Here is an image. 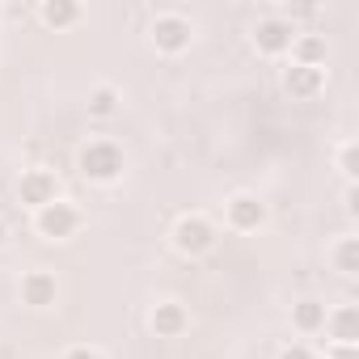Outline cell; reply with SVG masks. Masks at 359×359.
<instances>
[{
  "label": "cell",
  "mask_w": 359,
  "mask_h": 359,
  "mask_svg": "<svg viewBox=\"0 0 359 359\" xmlns=\"http://www.w3.org/2000/svg\"><path fill=\"white\" fill-rule=\"evenodd\" d=\"M321 89H325V68H304V64L283 68V93L292 102H313Z\"/></svg>",
  "instance_id": "9c48e42d"
},
{
  "label": "cell",
  "mask_w": 359,
  "mask_h": 359,
  "mask_svg": "<svg viewBox=\"0 0 359 359\" xmlns=\"http://www.w3.org/2000/svg\"><path fill=\"white\" fill-rule=\"evenodd\" d=\"M81 18H85V9L76 5V0H43V5H39V22L47 30H68Z\"/></svg>",
  "instance_id": "5bb4252c"
},
{
  "label": "cell",
  "mask_w": 359,
  "mask_h": 359,
  "mask_svg": "<svg viewBox=\"0 0 359 359\" xmlns=\"http://www.w3.org/2000/svg\"><path fill=\"white\" fill-rule=\"evenodd\" d=\"M148 43H152V51L156 55H182V51H191V43H195V22L182 13V9H165V13H156L152 18V26H148Z\"/></svg>",
  "instance_id": "7a4b0ae2"
},
{
  "label": "cell",
  "mask_w": 359,
  "mask_h": 359,
  "mask_svg": "<svg viewBox=\"0 0 359 359\" xmlns=\"http://www.w3.org/2000/svg\"><path fill=\"white\" fill-rule=\"evenodd\" d=\"M169 241H173V250L182 254V258H203V254H212V250H216L220 233H216V224H212L208 216L191 212V216H177V220H173Z\"/></svg>",
  "instance_id": "3957f363"
},
{
  "label": "cell",
  "mask_w": 359,
  "mask_h": 359,
  "mask_svg": "<svg viewBox=\"0 0 359 359\" xmlns=\"http://www.w3.org/2000/svg\"><path fill=\"white\" fill-rule=\"evenodd\" d=\"M118 102H123L118 85H93L85 106H89V118H110V114H118Z\"/></svg>",
  "instance_id": "2e32d148"
},
{
  "label": "cell",
  "mask_w": 359,
  "mask_h": 359,
  "mask_svg": "<svg viewBox=\"0 0 359 359\" xmlns=\"http://www.w3.org/2000/svg\"><path fill=\"white\" fill-rule=\"evenodd\" d=\"M334 165H338V173L346 177V187H355V177H359V148H355V140H351V135L338 144V152H334Z\"/></svg>",
  "instance_id": "e0dca14e"
},
{
  "label": "cell",
  "mask_w": 359,
  "mask_h": 359,
  "mask_svg": "<svg viewBox=\"0 0 359 359\" xmlns=\"http://www.w3.org/2000/svg\"><path fill=\"white\" fill-rule=\"evenodd\" d=\"M325 55H330V43H325V34H317V30H296V39H292V51H287V64L325 68Z\"/></svg>",
  "instance_id": "4fadbf2b"
},
{
  "label": "cell",
  "mask_w": 359,
  "mask_h": 359,
  "mask_svg": "<svg viewBox=\"0 0 359 359\" xmlns=\"http://www.w3.org/2000/svg\"><path fill=\"white\" fill-rule=\"evenodd\" d=\"M355 199H359V191L346 187V191H342V208H346V216H355Z\"/></svg>",
  "instance_id": "44dd1931"
},
{
  "label": "cell",
  "mask_w": 359,
  "mask_h": 359,
  "mask_svg": "<svg viewBox=\"0 0 359 359\" xmlns=\"http://www.w3.org/2000/svg\"><path fill=\"white\" fill-rule=\"evenodd\" d=\"M60 359H102V351H93V346H68Z\"/></svg>",
  "instance_id": "ffe728a7"
},
{
  "label": "cell",
  "mask_w": 359,
  "mask_h": 359,
  "mask_svg": "<svg viewBox=\"0 0 359 359\" xmlns=\"http://www.w3.org/2000/svg\"><path fill=\"white\" fill-rule=\"evenodd\" d=\"M317 359H359V346H338V342H321Z\"/></svg>",
  "instance_id": "d6986e66"
},
{
  "label": "cell",
  "mask_w": 359,
  "mask_h": 359,
  "mask_svg": "<svg viewBox=\"0 0 359 359\" xmlns=\"http://www.w3.org/2000/svg\"><path fill=\"white\" fill-rule=\"evenodd\" d=\"M148 330L156 338H182L191 330V309L182 300H156L148 309Z\"/></svg>",
  "instance_id": "ba28073f"
},
{
  "label": "cell",
  "mask_w": 359,
  "mask_h": 359,
  "mask_svg": "<svg viewBox=\"0 0 359 359\" xmlns=\"http://www.w3.org/2000/svg\"><path fill=\"white\" fill-rule=\"evenodd\" d=\"M325 313H330V304L325 300H317V296H300L296 304H292V330L300 334V338H317L321 330H325Z\"/></svg>",
  "instance_id": "7c38bea8"
},
{
  "label": "cell",
  "mask_w": 359,
  "mask_h": 359,
  "mask_svg": "<svg viewBox=\"0 0 359 359\" xmlns=\"http://www.w3.org/2000/svg\"><path fill=\"white\" fill-rule=\"evenodd\" d=\"M266 220H271V208H266L262 195H254V191H237V195L224 199V224H229L233 233H258Z\"/></svg>",
  "instance_id": "5b68a950"
},
{
  "label": "cell",
  "mask_w": 359,
  "mask_h": 359,
  "mask_svg": "<svg viewBox=\"0 0 359 359\" xmlns=\"http://www.w3.org/2000/svg\"><path fill=\"white\" fill-rule=\"evenodd\" d=\"M9 241V224H5V216H0V245Z\"/></svg>",
  "instance_id": "7402d4cb"
},
{
  "label": "cell",
  "mask_w": 359,
  "mask_h": 359,
  "mask_svg": "<svg viewBox=\"0 0 359 359\" xmlns=\"http://www.w3.org/2000/svg\"><path fill=\"white\" fill-rule=\"evenodd\" d=\"M330 266L342 279H355L359 275V237H338L334 250H330Z\"/></svg>",
  "instance_id": "9a60e30c"
},
{
  "label": "cell",
  "mask_w": 359,
  "mask_h": 359,
  "mask_svg": "<svg viewBox=\"0 0 359 359\" xmlns=\"http://www.w3.org/2000/svg\"><path fill=\"white\" fill-rule=\"evenodd\" d=\"M292 39H296V26H292L283 13L262 18V22L254 26V34H250L254 51H258V55H266V60H283V55L292 51Z\"/></svg>",
  "instance_id": "8992f818"
},
{
  "label": "cell",
  "mask_w": 359,
  "mask_h": 359,
  "mask_svg": "<svg viewBox=\"0 0 359 359\" xmlns=\"http://www.w3.org/2000/svg\"><path fill=\"white\" fill-rule=\"evenodd\" d=\"M18 292H22V304H30V309H51L60 300V283L51 271H26Z\"/></svg>",
  "instance_id": "8fae6325"
},
{
  "label": "cell",
  "mask_w": 359,
  "mask_h": 359,
  "mask_svg": "<svg viewBox=\"0 0 359 359\" xmlns=\"http://www.w3.org/2000/svg\"><path fill=\"white\" fill-rule=\"evenodd\" d=\"M275 359H317V346H309V342L292 338V342H283V346H279V355H275Z\"/></svg>",
  "instance_id": "ac0fdd59"
},
{
  "label": "cell",
  "mask_w": 359,
  "mask_h": 359,
  "mask_svg": "<svg viewBox=\"0 0 359 359\" xmlns=\"http://www.w3.org/2000/svg\"><path fill=\"white\" fill-rule=\"evenodd\" d=\"M325 338L321 342H338V346H359V309L355 304H334L325 313Z\"/></svg>",
  "instance_id": "30bf717a"
},
{
  "label": "cell",
  "mask_w": 359,
  "mask_h": 359,
  "mask_svg": "<svg viewBox=\"0 0 359 359\" xmlns=\"http://www.w3.org/2000/svg\"><path fill=\"white\" fill-rule=\"evenodd\" d=\"M76 169H81L85 182H93V187H114L123 177V169H127V152H123V144H114L106 135H93V140L81 144Z\"/></svg>",
  "instance_id": "6da1fadb"
},
{
  "label": "cell",
  "mask_w": 359,
  "mask_h": 359,
  "mask_svg": "<svg viewBox=\"0 0 359 359\" xmlns=\"http://www.w3.org/2000/svg\"><path fill=\"white\" fill-rule=\"evenodd\" d=\"M81 224H85V212L72 203V199H55V203H47V208H39L34 212V233L43 237V241H68V237H76L81 233Z\"/></svg>",
  "instance_id": "277c9868"
},
{
  "label": "cell",
  "mask_w": 359,
  "mask_h": 359,
  "mask_svg": "<svg viewBox=\"0 0 359 359\" xmlns=\"http://www.w3.org/2000/svg\"><path fill=\"white\" fill-rule=\"evenodd\" d=\"M55 199H60V177H55L51 169H43V165L22 169V177H18V203H22V208L39 212V208H47V203H55Z\"/></svg>",
  "instance_id": "52a82bcc"
}]
</instances>
